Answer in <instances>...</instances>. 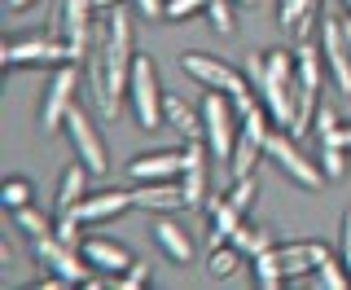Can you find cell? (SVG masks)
<instances>
[{"mask_svg": "<svg viewBox=\"0 0 351 290\" xmlns=\"http://www.w3.org/2000/svg\"><path fill=\"white\" fill-rule=\"evenodd\" d=\"M255 93L263 97V110L272 115V124L290 128L294 124V53H268V66H263V80Z\"/></svg>", "mask_w": 351, "mask_h": 290, "instance_id": "obj_1", "label": "cell"}, {"mask_svg": "<svg viewBox=\"0 0 351 290\" xmlns=\"http://www.w3.org/2000/svg\"><path fill=\"white\" fill-rule=\"evenodd\" d=\"M237 106H233V97L228 93H211L206 88V97H202V141H206V150H211V159L215 163H224L228 167V154H233V145H237Z\"/></svg>", "mask_w": 351, "mask_h": 290, "instance_id": "obj_2", "label": "cell"}, {"mask_svg": "<svg viewBox=\"0 0 351 290\" xmlns=\"http://www.w3.org/2000/svg\"><path fill=\"white\" fill-rule=\"evenodd\" d=\"M128 102H132V115H136L141 132H158L162 128V88H158V71H154V62L145 58V53L132 62Z\"/></svg>", "mask_w": 351, "mask_h": 290, "instance_id": "obj_3", "label": "cell"}, {"mask_svg": "<svg viewBox=\"0 0 351 290\" xmlns=\"http://www.w3.org/2000/svg\"><path fill=\"white\" fill-rule=\"evenodd\" d=\"M268 110H259V102L241 115V128H237V145H233V154H228V176L233 181H241V176H250L255 172V163H259V154H263V145H268Z\"/></svg>", "mask_w": 351, "mask_h": 290, "instance_id": "obj_4", "label": "cell"}, {"mask_svg": "<svg viewBox=\"0 0 351 290\" xmlns=\"http://www.w3.org/2000/svg\"><path fill=\"white\" fill-rule=\"evenodd\" d=\"M31 255H36V264L40 269H49V273H58V277H66L71 286H84L88 277V269L93 264L84 260V251H75L71 242H62L58 233H44V238H31Z\"/></svg>", "mask_w": 351, "mask_h": 290, "instance_id": "obj_5", "label": "cell"}, {"mask_svg": "<svg viewBox=\"0 0 351 290\" xmlns=\"http://www.w3.org/2000/svg\"><path fill=\"white\" fill-rule=\"evenodd\" d=\"M263 154H268V159L277 163L294 185H303V189H321V181H325L321 163L307 159L299 145H294V132H268V145H263Z\"/></svg>", "mask_w": 351, "mask_h": 290, "instance_id": "obj_6", "label": "cell"}, {"mask_svg": "<svg viewBox=\"0 0 351 290\" xmlns=\"http://www.w3.org/2000/svg\"><path fill=\"white\" fill-rule=\"evenodd\" d=\"M75 93H80V71H75V62H62L58 71H53L49 88H44V102H40V132H58V128H66V115H71V106H75Z\"/></svg>", "mask_w": 351, "mask_h": 290, "instance_id": "obj_7", "label": "cell"}, {"mask_svg": "<svg viewBox=\"0 0 351 290\" xmlns=\"http://www.w3.org/2000/svg\"><path fill=\"white\" fill-rule=\"evenodd\" d=\"M0 62L9 71H18V66H62V62H75V58L58 36H14V40H5Z\"/></svg>", "mask_w": 351, "mask_h": 290, "instance_id": "obj_8", "label": "cell"}, {"mask_svg": "<svg viewBox=\"0 0 351 290\" xmlns=\"http://www.w3.org/2000/svg\"><path fill=\"white\" fill-rule=\"evenodd\" d=\"M58 40L71 49V58H88L97 31H93V0H62L58 5Z\"/></svg>", "mask_w": 351, "mask_h": 290, "instance_id": "obj_9", "label": "cell"}, {"mask_svg": "<svg viewBox=\"0 0 351 290\" xmlns=\"http://www.w3.org/2000/svg\"><path fill=\"white\" fill-rule=\"evenodd\" d=\"M180 66H184V75H189V80H197L202 88H211V93H228V97H241V93H246V80H241L228 62L211 58V53H184Z\"/></svg>", "mask_w": 351, "mask_h": 290, "instance_id": "obj_10", "label": "cell"}, {"mask_svg": "<svg viewBox=\"0 0 351 290\" xmlns=\"http://www.w3.org/2000/svg\"><path fill=\"white\" fill-rule=\"evenodd\" d=\"M66 132H71V145H75V159H80L93 176H106V141L101 132L93 128V119L84 115L80 106H71V115H66Z\"/></svg>", "mask_w": 351, "mask_h": 290, "instance_id": "obj_11", "label": "cell"}, {"mask_svg": "<svg viewBox=\"0 0 351 290\" xmlns=\"http://www.w3.org/2000/svg\"><path fill=\"white\" fill-rule=\"evenodd\" d=\"M321 58H325V71L334 75L338 93H351V49H347V36H343V18H321Z\"/></svg>", "mask_w": 351, "mask_h": 290, "instance_id": "obj_12", "label": "cell"}, {"mask_svg": "<svg viewBox=\"0 0 351 290\" xmlns=\"http://www.w3.org/2000/svg\"><path fill=\"white\" fill-rule=\"evenodd\" d=\"M180 194H184V207H202V203H206V141H202V137L184 141Z\"/></svg>", "mask_w": 351, "mask_h": 290, "instance_id": "obj_13", "label": "cell"}, {"mask_svg": "<svg viewBox=\"0 0 351 290\" xmlns=\"http://www.w3.org/2000/svg\"><path fill=\"white\" fill-rule=\"evenodd\" d=\"M184 172V150H154V154H136L128 163V176L132 181H180Z\"/></svg>", "mask_w": 351, "mask_h": 290, "instance_id": "obj_14", "label": "cell"}, {"mask_svg": "<svg viewBox=\"0 0 351 290\" xmlns=\"http://www.w3.org/2000/svg\"><path fill=\"white\" fill-rule=\"evenodd\" d=\"M277 255H281L285 282H303V277H312L334 251H329L325 242H290V247H277Z\"/></svg>", "mask_w": 351, "mask_h": 290, "instance_id": "obj_15", "label": "cell"}, {"mask_svg": "<svg viewBox=\"0 0 351 290\" xmlns=\"http://www.w3.org/2000/svg\"><path fill=\"white\" fill-rule=\"evenodd\" d=\"M132 207H141V211H180L184 207L180 181H141L132 189Z\"/></svg>", "mask_w": 351, "mask_h": 290, "instance_id": "obj_16", "label": "cell"}, {"mask_svg": "<svg viewBox=\"0 0 351 290\" xmlns=\"http://www.w3.org/2000/svg\"><path fill=\"white\" fill-rule=\"evenodd\" d=\"M80 251H84V260L93 264V269H101V273H110V277L128 273V264H132V251L119 247V242H110V238H88Z\"/></svg>", "mask_w": 351, "mask_h": 290, "instance_id": "obj_17", "label": "cell"}, {"mask_svg": "<svg viewBox=\"0 0 351 290\" xmlns=\"http://www.w3.org/2000/svg\"><path fill=\"white\" fill-rule=\"evenodd\" d=\"M316 14H321V0H277V18L294 40H312Z\"/></svg>", "mask_w": 351, "mask_h": 290, "instance_id": "obj_18", "label": "cell"}, {"mask_svg": "<svg viewBox=\"0 0 351 290\" xmlns=\"http://www.w3.org/2000/svg\"><path fill=\"white\" fill-rule=\"evenodd\" d=\"M128 207H132V194H123V189H106V194L84 198V203L75 207V216H80L84 225H93V220H114V216H123Z\"/></svg>", "mask_w": 351, "mask_h": 290, "instance_id": "obj_19", "label": "cell"}, {"mask_svg": "<svg viewBox=\"0 0 351 290\" xmlns=\"http://www.w3.org/2000/svg\"><path fill=\"white\" fill-rule=\"evenodd\" d=\"M88 176H93V172H88V167H84L80 159H75V163L62 172V181H58V198H53L58 216H66V211H75V207H80L84 198H88Z\"/></svg>", "mask_w": 351, "mask_h": 290, "instance_id": "obj_20", "label": "cell"}, {"mask_svg": "<svg viewBox=\"0 0 351 290\" xmlns=\"http://www.w3.org/2000/svg\"><path fill=\"white\" fill-rule=\"evenodd\" d=\"M162 124L176 128L184 141H193V137H202V110H193L180 97H162Z\"/></svg>", "mask_w": 351, "mask_h": 290, "instance_id": "obj_21", "label": "cell"}, {"mask_svg": "<svg viewBox=\"0 0 351 290\" xmlns=\"http://www.w3.org/2000/svg\"><path fill=\"white\" fill-rule=\"evenodd\" d=\"M154 242H158L162 255L176 260V264H189L193 260V242H189V233L176 225V220H158V225H154Z\"/></svg>", "mask_w": 351, "mask_h": 290, "instance_id": "obj_22", "label": "cell"}, {"mask_svg": "<svg viewBox=\"0 0 351 290\" xmlns=\"http://www.w3.org/2000/svg\"><path fill=\"white\" fill-rule=\"evenodd\" d=\"M228 242H233V247H237L241 255H246V260H255V255H263V251H272V247H277V238H272V229L246 225V220L237 225V233H233Z\"/></svg>", "mask_w": 351, "mask_h": 290, "instance_id": "obj_23", "label": "cell"}, {"mask_svg": "<svg viewBox=\"0 0 351 290\" xmlns=\"http://www.w3.org/2000/svg\"><path fill=\"white\" fill-rule=\"evenodd\" d=\"M347 145L343 141H316V163H321L325 181H338V176H347Z\"/></svg>", "mask_w": 351, "mask_h": 290, "instance_id": "obj_24", "label": "cell"}, {"mask_svg": "<svg viewBox=\"0 0 351 290\" xmlns=\"http://www.w3.org/2000/svg\"><path fill=\"white\" fill-rule=\"evenodd\" d=\"M241 260H246V255H241L233 242H219V247L206 251V273L211 277H233L241 269Z\"/></svg>", "mask_w": 351, "mask_h": 290, "instance_id": "obj_25", "label": "cell"}, {"mask_svg": "<svg viewBox=\"0 0 351 290\" xmlns=\"http://www.w3.org/2000/svg\"><path fill=\"white\" fill-rule=\"evenodd\" d=\"M303 286H321V290H347L351 286V273H347V264H338L334 255L316 269L312 277H303Z\"/></svg>", "mask_w": 351, "mask_h": 290, "instance_id": "obj_26", "label": "cell"}, {"mask_svg": "<svg viewBox=\"0 0 351 290\" xmlns=\"http://www.w3.org/2000/svg\"><path fill=\"white\" fill-rule=\"evenodd\" d=\"M255 282L263 286V290H277L281 282H285V269H281V255H277V247L272 251H263V255H255Z\"/></svg>", "mask_w": 351, "mask_h": 290, "instance_id": "obj_27", "label": "cell"}, {"mask_svg": "<svg viewBox=\"0 0 351 290\" xmlns=\"http://www.w3.org/2000/svg\"><path fill=\"white\" fill-rule=\"evenodd\" d=\"M255 198H259V185H255V176H241V181H233V189H228V203H233L241 216H246L250 207H255Z\"/></svg>", "mask_w": 351, "mask_h": 290, "instance_id": "obj_28", "label": "cell"}, {"mask_svg": "<svg viewBox=\"0 0 351 290\" xmlns=\"http://www.w3.org/2000/svg\"><path fill=\"white\" fill-rule=\"evenodd\" d=\"M233 5L237 0H211V5H206V18H211V27L219 31V36H233Z\"/></svg>", "mask_w": 351, "mask_h": 290, "instance_id": "obj_29", "label": "cell"}, {"mask_svg": "<svg viewBox=\"0 0 351 290\" xmlns=\"http://www.w3.org/2000/svg\"><path fill=\"white\" fill-rule=\"evenodd\" d=\"M14 216H18V229L27 233V238H44V233H53V225H49L44 216H40L36 207H18Z\"/></svg>", "mask_w": 351, "mask_h": 290, "instance_id": "obj_30", "label": "cell"}, {"mask_svg": "<svg viewBox=\"0 0 351 290\" xmlns=\"http://www.w3.org/2000/svg\"><path fill=\"white\" fill-rule=\"evenodd\" d=\"M338 115H334V106H316V119H312V132H316V141H338Z\"/></svg>", "mask_w": 351, "mask_h": 290, "instance_id": "obj_31", "label": "cell"}, {"mask_svg": "<svg viewBox=\"0 0 351 290\" xmlns=\"http://www.w3.org/2000/svg\"><path fill=\"white\" fill-rule=\"evenodd\" d=\"M0 203H5L9 211H18V207H31V185L22 181V176H14V181H5V189H0Z\"/></svg>", "mask_w": 351, "mask_h": 290, "instance_id": "obj_32", "label": "cell"}, {"mask_svg": "<svg viewBox=\"0 0 351 290\" xmlns=\"http://www.w3.org/2000/svg\"><path fill=\"white\" fill-rule=\"evenodd\" d=\"M145 282H149V264L145 260H132L128 273L110 277V286H119V290H136V286H145Z\"/></svg>", "mask_w": 351, "mask_h": 290, "instance_id": "obj_33", "label": "cell"}, {"mask_svg": "<svg viewBox=\"0 0 351 290\" xmlns=\"http://www.w3.org/2000/svg\"><path fill=\"white\" fill-rule=\"evenodd\" d=\"M206 5H211V0H167V5H162V18H167V22H184V18L202 14Z\"/></svg>", "mask_w": 351, "mask_h": 290, "instance_id": "obj_34", "label": "cell"}, {"mask_svg": "<svg viewBox=\"0 0 351 290\" xmlns=\"http://www.w3.org/2000/svg\"><path fill=\"white\" fill-rule=\"evenodd\" d=\"M263 66H268V53H246V80L259 88V80H263Z\"/></svg>", "mask_w": 351, "mask_h": 290, "instance_id": "obj_35", "label": "cell"}, {"mask_svg": "<svg viewBox=\"0 0 351 290\" xmlns=\"http://www.w3.org/2000/svg\"><path fill=\"white\" fill-rule=\"evenodd\" d=\"M343 264H347V273H351V207H347V216H343Z\"/></svg>", "mask_w": 351, "mask_h": 290, "instance_id": "obj_36", "label": "cell"}, {"mask_svg": "<svg viewBox=\"0 0 351 290\" xmlns=\"http://www.w3.org/2000/svg\"><path fill=\"white\" fill-rule=\"evenodd\" d=\"M162 5H167V0H136V9H141V18H162Z\"/></svg>", "mask_w": 351, "mask_h": 290, "instance_id": "obj_37", "label": "cell"}, {"mask_svg": "<svg viewBox=\"0 0 351 290\" xmlns=\"http://www.w3.org/2000/svg\"><path fill=\"white\" fill-rule=\"evenodd\" d=\"M338 141H343L347 150H351V124H347V128H338Z\"/></svg>", "mask_w": 351, "mask_h": 290, "instance_id": "obj_38", "label": "cell"}, {"mask_svg": "<svg viewBox=\"0 0 351 290\" xmlns=\"http://www.w3.org/2000/svg\"><path fill=\"white\" fill-rule=\"evenodd\" d=\"M114 5H123V0H93V9H114Z\"/></svg>", "mask_w": 351, "mask_h": 290, "instance_id": "obj_39", "label": "cell"}, {"mask_svg": "<svg viewBox=\"0 0 351 290\" xmlns=\"http://www.w3.org/2000/svg\"><path fill=\"white\" fill-rule=\"evenodd\" d=\"M343 36H347V49H351V14L343 18Z\"/></svg>", "mask_w": 351, "mask_h": 290, "instance_id": "obj_40", "label": "cell"}, {"mask_svg": "<svg viewBox=\"0 0 351 290\" xmlns=\"http://www.w3.org/2000/svg\"><path fill=\"white\" fill-rule=\"evenodd\" d=\"M31 5V0H9V9H27Z\"/></svg>", "mask_w": 351, "mask_h": 290, "instance_id": "obj_41", "label": "cell"}, {"mask_svg": "<svg viewBox=\"0 0 351 290\" xmlns=\"http://www.w3.org/2000/svg\"><path fill=\"white\" fill-rule=\"evenodd\" d=\"M237 5H246V9H250V5H255V0H237Z\"/></svg>", "mask_w": 351, "mask_h": 290, "instance_id": "obj_42", "label": "cell"}, {"mask_svg": "<svg viewBox=\"0 0 351 290\" xmlns=\"http://www.w3.org/2000/svg\"><path fill=\"white\" fill-rule=\"evenodd\" d=\"M343 5H347V14H351V0H343Z\"/></svg>", "mask_w": 351, "mask_h": 290, "instance_id": "obj_43", "label": "cell"}]
</instances>
